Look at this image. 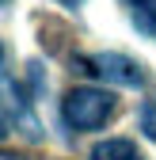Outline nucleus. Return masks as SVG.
Segmentation results:
<instances>
[{
	"label": "nucleus",
	"mask_w": 156,
	"mask_h": 160,
	"mask_svg": "<svg viewBox=\"0 0 156 160\" xmlns=\"http://www.w3.org/2000/svg\"><path fill=\"white\" fill-rule=\"evenodd\" d=\"M141 133L149 137V141H156V103L141 107Z\"/></svg>",
	"instance_id": "obj_6"
},
{
	"label": "nucleus",
	"mask_w": 156,
	"mask_h": 160,
	"mask_svg": "<svg viewBox=\"0 0 156 160\" xmlns=\"http://www.w3.org/2000/svg\"><path fill=\"white\" fill-rule=\"evenodd\" d=\"M0 4H8V0H0Z\"/></svg>",
	"instance_id": "obj_12"
},
{
	"label": "nucleus",
	"mask_w": 156,
	"mask_h": 160,
	"mask_svg": "<svg viewBox=\"0 0 156 160\" xmlns=\"http://www.w3.org/2000/svg\"><path fill=\"white\" fill-rule=\"evenodd\" d=\"M88 69L99 80H114L122 88H141L145 84V69L137 61H129L126 53H95V57H88Z\"/></svg>",
	"instance_id": "obj_2"
},
{
	"label": "nucleus",
	"mask_w": 156,
	"mask_h": 160,
	"mask_svg": "<svg viewBox=\"0 0 156 160\" xmlns=\"http://www.w3.org/2000/svg\"><path fill=\"white\" fill-rule=\"evenodd\" d=\"M91 160H145L129 137H107L91 149Z\"/></svg>",
	"instance_id": "obj_4"
},
{
	"label": "nucleus",
	"mask_w": 156,
	"mask_h": 160,
	"mask_svg": "<svg viewBox=\"0 0 156 160\" xmlns=\"http://www.w3.org/2000/svg\"><path fill=\"white\" fill-rule=\"evenodd\" d=\"M122 4H137V0H122Z\"/></svg>",
	"instance_id": "obj_10"
},
{
	"label": "nucleus",
	"mask_w": 156,
	"mask_h": 160,
	"mask_svg": "<svg viewBox=\"0 0 156 160\" xmlns=\"http://www.w3.org/2000/svg\"><path fill=\"white\" fill-rule=\"evenodd\" d=\"M65 4H80V0H65Z\"/></svg>",
	"instance_id": "obj_11"
},
{
	"label": "nucleus",
	"mask_w": 156,
	"mask_h": 160,
	"mask_svg": "<svg viewBox=\"0 0 156 160\" xmlns=\"http://www.w3.org/2000/svg\"><path fill=\"white\" fill-rule=\"evenodd\" d=\"M129 15H133V31L137 34L156 38V0H137V4H129Z\"/></svg>",
	"instance_id": "obj_5"
},
{
	"label": "nucleus",
	"mask_w": 156,
	"mask_h": 160,
	"mask_svg": "<svg viewBox=\"0 0 156 160\" xmlns=\"http://www.w3.org/2000/svg\"><path fill=\"white\" fill-rule=\"evenodd\" d=\"M0 103L8 107L12 118H19L23 122V130H38L34 126V114H31V92L23 88V80H15V76H0Z\"/></svg>",
	"instance_id": "obj_3"
},
{
	"label": "nucleus",
	"mask_w": 156,
	"mask_h": 160,
	"mask_svg": "<svg viewBox=\"0 0 156 160\" xmlns=\"http://www.w3.org/2000/svg\"><path fill=\"white\" fill-rule=\"evenodd\" d=\"M0 61H4V42H0Z\"/></svg>",
	"instance_id": "obj_9"
},
{
	"label": "nucleus",
	"mask_w": 156,
	"mask_h": 160,
	"mask_svg": "<svg viewBox=\"0 0 156 160\" xmlns=\"http://www.w3.org/2000/svg\"><path fill=\"white\" fill-rule=\"evenodd\" d=\"M114 111H118V99L103 88H72L61 99V118L65 126L76 133H91V130H103Z\"/></svg>",
	"instance_id": "obj_1"
},
{
	"label": "nucleus",
	"mask_w": 156,
	"mask_h": 160,
	"mask_svg": "<svg viewBox=\"0 0 156 160\" xmlns=\"http://www.w3.org/2000/svg\"><path fill=\"white\" fill-rule=\"evenodd\" d=\"M4 133H8V118L0 114V137H4Z\"/></svg>",
	"instance_id": "obj_7"
},
{
	"label": "nucleus",
	"mask_w": 156,
	"mask_h": 160,
	"mask_svg": "<svg viewBox=\"0 0 156 160\" xmlns=\"http://www.w3.org/2000/svg\"><path fill=\"white\" fill-rule=\"evenodd\" d=\"M0 160H23V156H15V152H0Z\"/></svg>",
	"instance_id": "obj_8"
}]
</instances>
